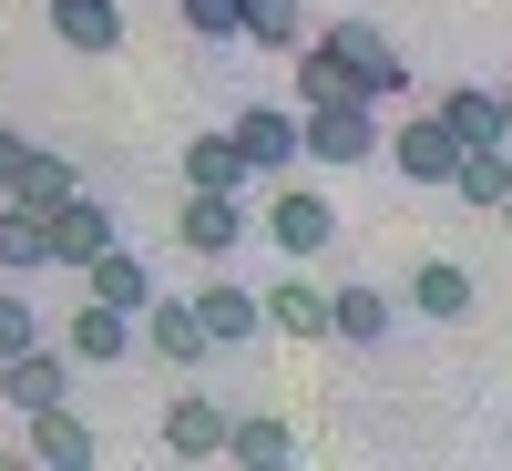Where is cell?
<instances>
[{
  "mask_svg": "<svg viewBox=\"0 0 512 471\" xmlns=\"http://www.w3.org/2000/svg\"><path fill=\"white\" fill-rule=\"evenodd\" d=\"M410 82V62H400V41L390 31H369V21H328V31H308L297 41V103H390Z\"/></svg>",
  "mask_w": 512,
  "mask_h": 471,
  "instance_id": "cell-1",
  "label": "cell"
},
{
  "mask_svg": "<svg viewBox=\"0 0 512 471\" xmlns=\"http://www.w3.org/2000/svg\"><path fill=\"white\" fill-rule=\"evenodd\" d=\"M297 154L349 175V164H369V154H379V113H369V103H349V93H338V103H297Z\"/></svg>",
  "mask_w": 512,
  "mask_h": 471,
  "instance_id": "cell-2",
  "label": "cell"
},
{
  "mask_svg": "<svg viewBox=\"0 0 512 471\" xmlns=\"http://www.w3.org/2000/svg\"><path fill=\"white\" fill-rule=\"evenodd\" d=\"M379 154H390V175L400 185H451V164H461V134L441 113H410L400 134H379Z\"/></svg>",
  "mask_w": 512,
  "mask_h": 471,
  "instance_id": "cell-3",
  "label": "cell"
},
{
  "mask_svg": "<svg viewBox=\"0 0 512 471\" xmlns=\"http://www.w3.org/2000/svg\"><path fill=\"white\" fill-rule=\"evenodd\" d=\"M21 431H31V441H21V461H41V471H93V461H103V441H93V420H82L72 400H52V410H31Z\"/></svg>",
  "mask_w": 512,
  "mask_h": 471,
  "instance_id": "cell-4",
  "label": "cell"
},
{
  "mask_svg": "<svg viewBox=\"0 0 512 471\" xmlns=\"http://www.w3.org/2000/svg\"><path fill=\"white\" fill-rule=\"evenodd\" d=\"M0 400H11L21 420H31V410H52V400H72V359L52 349V338L11 349V359H0Z\"/></svg>",
  "mask_w": 512,
  "mask_h": 471,
  "instance_id": "cell-5",
  "label": "cell"
},
{
  "mask_svg": "<svg viewBox=\"0 0 512 471\" xmlns=\"http://www.w3.org/2000/svg\"><path fill=\"white\" fill-rule=\"evenodd\" d=\"M267 236H277L287 256H318V246L338 236V205H328L318 185H287V175H277V195H267Z\"/></svg>",
  "mask_w": 512,
  "mask_h": 471,
  "instance_id": "cell-6",
  "label": "cell"
},
{
  "mask_svg": "<svg viewBox=\"0 0 512 471\" xmlns=\"http://www.w3.org/2000/svg\"><path fill=\"white\" fill-rule=\"evenodd\" d=\"M226 134H236V154H246V175H256V185H277L287 164H297V113H277V103H246Z\"/></svg>",
  "mask_w": 512,
  "mask_h": 471,
  "instance_id": "cell-7",
  "label": "cell"
},
{
  "mask_svg": "<svg viewBox=\"0 0 512 471\" xmlns=\"http://www.w3.org/2000/svg\"><path fill=\"white\" fill-rule=\"evenodd\" d=\"M62 359H82V369H123V359H134V318L103 308V297H82L72 328H62Z\"/></svg>",
  "mask_w": 512,
  "mask_h": 471,
  "instance_id": "cell-8",
  "label": "cell"
},
{
  "mask_svg": "<svg viewBox=\"0 0 512 471\" xmlns=\"http://www.w3.org/2000/svg\"><path fill=\"white\" fill-rule=\"evenodd\" d=\"M41 226H52V267H82V256H103V246H113V205L72 185V195H62Z\"/></svg>",
  "mask_w": 512,
  "mask_h": 471,
  "instance_id": "cell-9",
  "label": "cell"
},
{
  "mask_svg": "<svg viewBox=\"0 0 512 471\" xmlns=\"http://www.w3.org/2000/svg\"><path fill=\"white\" fill-rule=\"evenodd\" d=\"M164 451H175V461H226V410L205 390H175V400H164Z\"/></svg>",
  "mask_w": 512,
  "mask_h": 471,
  "instance_id": "cell-10",
  "label": "cell"
},
{
  "mask_svg": "<svg viewBox=\"0 0 512 471\" xmlns=\"http://www.w3.org/2000/svg\"><path fill=\"white\" fill-rule=\"evenodd\" d=\"M52 41H62V52L113 62L123 52V0H52Z\"/></svg>",
  "mask_w": 512,
  "mask_h": 471,
  "instance_id": "cell-11",
  "label": "cell"
},
{
  "mask_svg": "<svg viewBox=\"0 0 512 471\" xmlns=\"http://www.w3.org/2000/svg\"><path fill=\"white\" fill-rule=\"evenodd\" d=\"M134 318H144V349H154L164 369H205V359H216V338L195 328V308H164V297H144Z\"/></svg>",
  "mask_w": 512,
  "mask_h": 471,
  "instance_id": "cell-12",
  "label": "cell"
},
{
  "mask_svg": "<svg viewBox=\"0 0 512 471\" xmlns=\"http://www.w3.org/2000/svg\"><path fill=\"white\" fill-rule=\"evenodd\" d=\"M246 226H256V216H246L236 195H205V185H185V216H175V236H185L195 256H226Z\"/></svg>",
  "mask_w": 512,
  "mask_h": 471,
  "instance_id": "cell-13",
  "label": "cell"
},
{
  "mask_svg": "<svg viewBox=\"0 0 512 471\" xmlns=\"http://www.w3.org/2000/svg\"><path fill=\"white\" fill-rule=\"evenodd\" d=\"M82 287H93V297H103V308H123V318H134V308H144V297H154V267H144V256H134V246H123V236H113L103 256H82Z\"/></svg>",
  "mask_w": 512,
  "mask_h": 471,
  "instance_id": "cell-14",
  "label": "cell"
},
{
  "mask_svg": "<svg viewBox=\"0 0 512 471\" xmlns=\"http://www.w3.org/2000/svg\"><path fill=\"white\" fill-rule=\"evenodd\" d=\"M256 318H267L277 338H328V287L318 277H277L267 297H256Z\"/></svg>",
  "mask_w": 512,
  "mask_h": 471,
  "instance_id": "cell-15",
  "label": "cell"
},
{
  "mask_svg": "<svg viewBox=\"0 0 512 471\" xmlns=\"http://www.w3.org/2000/svg\"><path fill=\"white\" fill-rule=\"evenodd\" d=\"M328 338H349V349H379V338H390V297H379L369 277L328 287Z\"/></svg>",
  "mask_w": 512,
  "mask_h": 471,
  "instance_id": "cell-16",
  "label": "cell"
},
{
  "mask_svg": "<svg viewBox=\"0 0 512 471\" xmlns=\"http://www.w3.org/2000/svg\"><path fill=\"white\" fill-rule=\"evenodd\" d=\"M451 195L492 216V205L512 195V144H461V164H451Z\"/></svg>",
  "mask_w": 512,
  "mask_h": 471,
  "instance_id": "cell-17",
  "label": "cell"
},
{
  "mask_svg": "<svg viewBox=\"0 0 512 471\" xmlns=\"http://www.w3.org/2000/svg\"><path fill=\"white\" fill-rule=\"evenodd\" d=\"M287 451H297V431L277 410H246V420H226V461H246V471H287Z\"/></svg>",
  "mask_w": 512,
  "mask_h": 471,
  "instance_id": "cell-18",
  "label": "cell"
},
{
  "mask_svg": "<svg viewBox=\"0 0 512 471\" xmlns=\"http://www.w3.org/2000/svg\"><path fill=\"white\" fill-rule=\"evenodd\" d=\"M410 308H420V318H472V267H461V256H420Z\"/></svg>",
  "mask_w": 512,
  "mask_h": 471,
  "instance_id": "cell-19",
  "label": "cell"
},
{
  "mask_svg": "<svg viewBox=\"0 0 512 471\" xmlns=\"http://www.w3.org/2000/svg\"><path fill=\"white\" fill-rule=\"evenodd\" d=\"M41 267H52V226L0 195V277H41Z\"/></svg>",
  "mask_w": 512,
  "mask_h": 471,
  "instance_id": "cell-20",
  "label": "cell"
},
{
  "mask_svg": "<svg viewBox=\"0 0 512 471\" xmlns=\"http://www.w3.org/2000/svg\"><path fill=\"white\" fill-rule=\"evenodd\" d=\"M185 308H195V328L216 338V349H246V338L267 328V318H256V297H246V287H205V297H185Z\"/></svg>",
  "mask_w": 512,
  "mask_h": 471,
  "instance_id": "cell-21",
  "label": "cell"
},
{
  "mask_svg": "<svg viewBox=\"0 0 512 471\" xmlns=\"http://www.w3.org/2000/svg\"><path fill=\"white\" fill-rule=\"evenodd\" d=\"M431 113L451 123L461 144H512V134H502V93H482V82H451V93H441Z\"/></svg>",
  "mask_w": 512,
  "mask_h": 471,
  "instance_id": "cell-22",
  "label": "cell"
},
{
  "mask_svg": "<svg viewBox=\"0 0 512 471\" xmlns=\"http://www.w3.org/2000/svg\"><path fill=\"white\" fill-rule=\"evenodd\" d=\"M236 41H256V52H297V41H308V11H297V0H236Z\"/></svg>",
  "mask_w": 512,
  "mask_h": 471,
  "instance_id": "cell-23",
  "label": "cell"
},
{
  "mask_svg": "<svg viewBox=\"0 0 512 471\" xmlns=\"http://www.w3.org/2000/svg\"><path fill=\"white\" fill-rule=\"evenodd\" d=\"M185 185H205V195H236V185H246V154H236V134H195V144H185Z\"/></svg>",
  "mask_w": 512,
  "mask_h": 471,
  "instance_id": "cell-24",
  "label": "cell"
},
{
  "mask_svg": "<svg viewBox=\"0 0 512 471\" xmlns=\"http://www.w3.org/2000/svg\"><path fill=\"white\" fill-rule=\"evenodd\" d=\"M62 195H72V164L31 144V154H21V175H11V205H31V216H52Z\"/></svg>",
  "mask_w": 512,
  "mask_h": 471,
  "instance_id": "cell-25",
  "label": "cell"
},
{
  "mask_svg": "<svg viewBox=\"0 0 512 471\" xmlns=\"http://www.w3.org/2000/svg\"><path fill=\"white\" fill-rule=\"evenodd\" d=\"M31 338H41L31 297H21V287H0V359H11V349H31Z\"/></svg>",
  "mask_w": 512,
  "mask_h": 471,
  "instance_id": "cell-26",
  "label": "cell"
},
{
  "mask_svg": "<svg viewBox=\"0 0 512 471\" xmlns=\"http://www.w3.org/2000/svg\"><path fill=\"white\" fill-rule=\"evenodd\" d=\"M195 41H236V0H175Z\"/></svg>",
  "mask_w": 512,
  "mask_h": 471,
  "instance_id": "cell-27",
  "label": "cell"
},
{
  "mask_svg": "<svg viewBox=\"0 0 512 471\" xmlns=\"http://www.w3.org/2000/svg\"><path fill=\"white\" fill-rule=\"evenodd\" d=\"M21 154H31V144L11 134V123H0V195H11V175H21Z\"/></svg>",
  "mask_w": 512,
  "mask_h": 471,
  "instance_id": "cell-28",
  "label": "cell"
},
{
  "mask_svg": "<svg viewBox=\"0 0 512 471\" xmlns=\"http://www.w3.org/2000/svg\"><path fill=\"white\" fill-rule=\"evenodd\" d=\"M492 216H502V236H512V195H502V205H492Z\"/></svg>",
  "mask_w": 512,
  "mask_h": 471,
  "instance_id": "cell-29",
  "label": "cell"
},
{
  "mask_svg": "<svg viewBox=\"0 0 512 471\" xmlns=\"http://www.w3.org/2000/svg\"><path fill=\"white\" fill-rule=\"evenodd\" d=\"M502 134H512V93H502Z\"/></svg>",
  "mask_w": 512,
  "mask_h": 471,
  "instance_id": "cell-30",
  "label": "cell"
}]
</instances>
